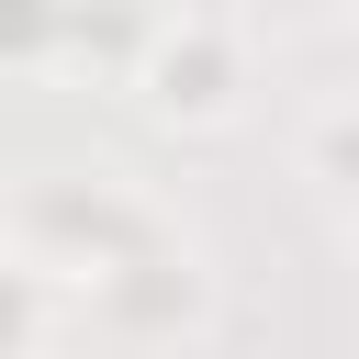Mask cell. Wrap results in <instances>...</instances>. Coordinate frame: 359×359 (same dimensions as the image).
Masks as SVG:
<instances>
[{
	"label": "cell",
	"instance_id": "obj_1",
	"mask_svg": "<svg viewBox=\"0 0 359 359\" xmlns=\"http://www.w3.org/2000/svg\"><path fill=\"white\" fill-rule=\"evenodd\" d=\"M157 236H168V213L112 168H56V180H22V202H11V258L34 280H79V292H101Z\"/></svg>",
	"mask_w": 359,
	"mask_h": 359
},
{
	"label": "cell",
	"instance_id": "obj_2",
	"mask_svg": "<svg viewBox=\"0 0 359 359\" xmlns=\"http://www.w3.org/2000/svg\"><path fill=\"white\" fill-rule=\"evenodd\" d=\"M258 90V34L236 11H146V45H135V101L180 135H213L236 123Z\"/></svg>",
	"mask_w": 359,
	"mask_h": 359
},
{
	"label": "cell",
	"instance_id": "obj_3",
	"mask_svg": "<svg viewBox=\"0 0 359 359\" xmlns=\"http://www.w3.org/2000/svg\"><path fill=\"white\" fill-rule=\"evenodd\" d=\"M123 337H180V325H202V303H213V280H202V258H191V236L168 224L157 247H135L101 292H90Z\"/></svg>",
	"mask_w": 359,
	"mask_h": 359
},
{
	"label": "cell",
	"instance_id": "obj_4",
	"mask_svg": "<svg viewBox=\"0 0 359 359\" xmlns=\"http://www.w3.org/2000/svg\"><path fill=\"white\" fill-rule=\"evenodd\" d=\"M303 168L337 180V191H359V90H337V101L303 123Z\"/></svg>",
	"mask_w": 359,
	"mask_h": 359
},
{
	"label": "cell",
	"instance_id": "obj_5",
	"mask_svg": "<svg viewBox=\"0 0 359 359\" xmlns=\"http://www.w3.org/2000/svg\"><path fill=\"white\" fill-rule=\"evenodd\" d=\"M135 45H146V22H67L56 11V67H123L135 79Z\"/></svg>",
	"mask_w": 359,
	"mask_h": 359
},
{
	"label": "cell",
	"instance_id": "obj_6",
	"mask_svg": "<svg viewBox=\"0 0 359 359\" xmlns=\"http://www.w3.org/2000/svg\"><path fill=\"white\" fill-rule=\"evenodd\" d=\"M34 325H45V280L0 247V359H34Z\"/></svg>",
	"mask_w": 359,
	"mask_h": 359
},
{
	"label": "cell",
	"instance_id": "obj_7",
	"mask_svg": "<svg viewBox=\"0 0 359 359\" xmlns=\"http://www.w3.org/2000/svg\"><path fill=\"white\" fill-rule=\"evenodd\" d=\"M0 67H56V11H0Z\"/></svg>",
	"mask_w": 359,
	"mask_h": 359
}]
</instances>
